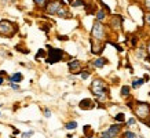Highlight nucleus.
Returning a JSON list of instances; mask_svg holds the SVG:
<instances>
[{
	"instance_id": "1",
	"label": "nucleus",
	"mask_w": 150,
	"mask_h": 138,
	"mask_svg": "<svg viewBox=\"0 0 150 138\" xmlns=\"http://www.w3.org/2000/svg\"><path fill=\"white\" fill-rule=\"evenodd\" d=\"M90 90L96 97V101L106 102V100H108V84L105 83V80L99 78L94 79L91 86H90Z\"/></svg>"
},
{
	"instance_id": "2",
	"label": "nucleus",
	"mask_w": 150,
	"mask_h": 138,
	"mask_svg": "<svg viewBox=\"0 0 150 138\" xmlns=\"http://www.w3.org/2000/svg\"><path fill=\"white\" fill-rule=\"evenodd\" d=\"M132 110H135V113L138 115V117L141 120H143V122L150 116V105L147 102L137 101L135 102V108H132Z\"/></svg>"
},
{
	"instance_id": "3",
	"label": "nucleus",
	"mask_w": 150,
	"mask_h": 138,
	"mask_svg": "<svg viewBox=\"0 0 150 138\" xmlns=\"http://www.w3.org/2000/svg\"><path fill=\"white\" fill-rule=\"evenodd\" d=\"M48 48V53H47V58H46V64H57L59 61L64 58V50H61V48H54V47L51 46H47Z\"/></svg>"
},
{
	"instance_id": "4",
	"label": "nucleus",
	"mask_w": 150,
	"mask_h": 138,
	"mask_svg": "<svg viewBox=\"0 0 150 138\" xmlns=\"http://www.w3.org/2000/svg\"><path fill=\"white\" fill-rule=\"evenodd\" d=\"M106 35H108V31H106V26H105L102 22L99 21H95L94 25H92V31H91V36L95 39V40L103 41L106 39Z\"/></svg>"
},
{
	"instance_id": "5",
	"label": "nucleus",
	"mask_w": 150,
	"mask_h": 138,
	"mask_svg": "<svg viewBox=\"0 0 150 138\" xmlns=\"http://www.w3.org/2000/svg\"><path fill=\"white\" fill-rule=\"evenodd\" d=\"M15 31H17V28H15V25L11 21H8V19L0 21V35L1 36L11 37L15 33Z\"/></svg>"
},
{
	"instance_id": "6",
	"label": "nucleus",
	"mask_w": 150,
	"mask_h": 138,
	"mask_svg": "<svg viewBox=\"0 0 150 138\" xmlns=\"http://www.w3.org/2000/svg\"><path fill=\"white\" fill-rule=\"evenodd\" d=\"M121 130H123V124L121 123L113 124V126H110L106 131H103V133L100 134V138H116L120 135Z\"/></svg>"
},
{
	"instance_id": "7",
	"label": "nucleus",
	"mask_w": 150,
	"mask_h": 138,
	"mask_svg": "<svg viewBox=\"0 0 150 138\" xmlns=\"http://www.w3.org/2000/svg\"><path fill=\"white\" fill-rule=\"evenodd\" d=\"M64 1L62 0H48L47 1V6H46V13L50 14V15H57L61 7H64Z\"/></svg>"
},
{
	"instance_id": "8",
	"label": "nucleus",
	"mask_w": 150,
	"mask_h": 138,
	"mask_svg": "<svg viewBox=\"0 0 150 138\" xmlns=\"http://www.w3.org/2000/svg\"><path fill=\"white\" fill-rule=\"evenodd\" d=\"M123 23H124L123 15H120V14H113V15H110L109 26L112 28L113 31H121V29H123Z\"/></svg>"
},
{
	"instance_id": "9",
	"label": "nucleus",
	"mask_w": 150,
	"mask_h": 138,
	"mask_svg": "<svg viewBox=\"0 0 150 138\" xmlns=\"http://www.w3.org/2000/svg\"><path fill=\"white\" fill-rule=\"evenodd\" d=\"M103 48H105V43H103V41L95 40V39L91 41V53H92V54H95V55L102 54Z\"/></svg>"
},
{
	"instance_id": "10",
	"label": "nucleus",
	"mask_w": 150,
	"mask_h": 138,
	"mask_svg": "<svg viewBox=\"0 0 150 138\" xmlns=\"http://www.w3.org/2000/svg\"><path fill=\"white\" fill-rule=\"evenodd\" d=\"M79 108L83 110L94 109V108H95V102L92 101L91 98H84V100H81V101L79 102Z\"/></svg>"
},
{
	"instance_id": "11",
	"label": "nucleus",
	"mask_w": 150,
	"mask_h": 138,
	"mask_svg": "<svg viewBox=\"0 0 150 138\" xmlns=\"http://www.w3.org/2000/svg\"><path fill=\"white\" fill-rule=\"evenodd\" d=\"M68 68H69V70H70V73H80L81 64H80V61L73 60V61H70V62H68Z\"/></svg>"
},
{
	"instance_id": "12",
	"label": "nucleus",
	"mask_w": 150,
	"mask_h": 138,
	"mask_svg": "<svg viewBox=\"0 0 150 138\" xmlns=\"http://www.w3.org/2000/svg\"><path fill=\"white\" fill-rule=\"evenodd\" d=\"M106 64H108V60L103 58V57H99V58H96V60L92 61V66H94V68H98V69L103 68Z\"/></svg>"
},
{
	"instance_id": "13",
	"label": "nucleus",
	"mask_w": 150,
	"mask_h": 138,
	"mask_svg": "<svg viewBox=\"0 0 150 138\" xmlns=\"http://www.w3.org/2000/svg\"><path fill=\"white\" fill-rule=\"evenodd\" d=\"M95 17H96V21H99V22H103L105 19L108 18V13L105 11V10H98V11H95Z\"/></svg>"
},
{
	"instance_id": "14",
	"label": "nucleus",
	"mask_w": 150,
	"mask_h": 138,
	"mask_svg": "<svg viewBox=\"0 0 150 138\" xmlns=\"http://www.w3.org/2000/svg\"><path fill=\"white\" fill-rule=\"evenodd\" d=\"M22 79H23L22 73H21V72H17V73H14V75H11V76H10V82L19 83V82H22Z\"/></svg>"
},
{
	"instance_id": "15",
	"label": "nucleus",
	"mask_w": 150,
	"mask_h": 138,
	"mask_svg": "<svg viewBox=\"0 0 150 138\" xmlns=\"http://www.w3.org/2000/svg\"><path fill=\"white\" fill-rule=\"evenodd\" d=\"M145 84V80L143 79H135V80H132V88H139L142 87Z\"/></svg>"
},
{
	"instance_id": "16",
	"label": "nucleus",
	"mask_w": 150,
	"mask_h": 138,
	"mask_svg": "<svg viewBox=\"0 0 150 138\" xmlns=\"http://www.w3.org/2000/svg\"><path fill=\"white\" fill-rule=\"evenodd\" d=\"M146 55H147V53H146V50L143 48V47H139L137 50V58H139V60H143Z\"/></svg>"
},
{
	"instance_id": "17",
	"label": "nucleus",
	"mask_w": 150,
	"mask_h": 138,
	"mask_svg": "<svg viewBox=\"0 0 150 138\" xmlns=\"http://www.w3.org/2000/svg\"><path fill=\"white\" fill-rule=\"evenodd\" d=\"M129 92H131L129 86H121V97L127 98V97H129Z\"/></svg>"
},
{
	"instance_id": "18",
	"label": "nucleus",
	"mask_w": 150,
	"mask_h": 138,
	"mask_svg": "<svg viewBox=\"0 0 150 138\" xmlns=\"http://www.w3.org/2000/svg\"><path fill=\"white\" fill-rule=\"evenodd\" d=\"M35 1V4L39 7V9H41V10H44L46 9V6H47V1L48 0H33Z\"/></svg>"
},
{
	"instance_id": "19",
	"label": "nucleus",
	"mask_w": 150,
	"mask_h": 138,
	"mask_svg": "<svg viewBox=\"0 0 150 138\" xmlns=\"http://www.w3.org/2000/svg\"><path fill=\"white\" fill-rule=\"evenodd\" d=\"M65 129H66V130H76V129H77V122H74V120H72V122H69V123H66V126H65Z\"/></svg>"
},
{
	"instance_id": "20",
	"label": "nucleus",
	"mask_w": 150,
	"mask_h": 138,
	"mask_svg": "<svg viewBox=\"0 0 150 138\" xmlns=\"http://www.w3.org/2000/svg\"><path fill=\"white\" fill-rule=\"evenodd\" d=\"M114 120L117 123H124L125 122V116H124V113H117V115L114 116Z\"/></svg>"
},
{
	"instance_id": "21",
	"label": "nucleus",
	"mask_w": 150,
	"mask_h": 138,
	"mask_svg": "<svg viewBox=\"0 0 150 138\" xmlns=\"http://www.w3.org/2000/svg\"><path fill=\"white\" fill-rule=\"evenodd\" d=\"M90 72H88V70H80V78L83 79V80H87V79L90 78Z\"/></svg>"
},
{
	"instance_id": "22",
	"label": "nucleus",
	"mask_w": 150,
	"mask_h": 138,
	"mask_svg": "<svg viewBox=\"0 0 150 138\" xmlns=\"http://www.w3.org/2000/svg\"><path fill=\"white\" fill-rule=\"evenodd\" d=\"M84 133H86L87 137H92V135H94V131H91V127H90V126H84Z\"/></svg>"
},
{
	"instance_id": "23",
	"label": "nucleus",
	"mask_w": 150,
	"mask_h": 138,
	"mask_svg": "<svg viewBox=\"0 0 150 138\" xmlns=\"http://www.w3.org/2000/svg\"><path fill=\"white\" fill-rule=\"evenodd\" d=\"M47 53L46 50H43V48H40V50L37 51V54H36V60H39V58H43V57H46Z\"/></svg>"
},
{
	"instance_id": "24",
	"label": "nucleus",
	"mask_w": 150,
	"mask_h": 138,
	"mask_svg": "<svg viewBox=\"0 0 150 138\" xmlns=\"http://www.w3.org/2000/svg\"><path fill=\"white\" fill-rule=\"evenodd\" d=\"M72 7H79V6H84V0H76V1H70Z\"/></svg>"
},
{
	"instance_id": "25",
	"label": "nucleus",
	"mask_w": 150,
	"mask_h": 138,
	"mask_svg": "<svg viewBox=\"0 0 150 138\" xmlns=\"http://www.w3.org/2000/svg\"><path fill=\"white\" fill-rule=\"evenodd\" d=\"M124 137L125 138H137V134L135 133H132V131H125V133H124Z\"/></svg>"
},
{
	"instance_id": "26",
	"label": "nucleus",
	"mask_w": 150,
	"mask_h": 138,
	"mask_svg": "<svg viewBox=\"0 0 150 138\" xmlns=\"http://www.w3.org/2000/svg\"><path fill=\"white\" fill-rule=\"evenodd\" d=\"M98 1H99V4L102 6V7H103V9H102V10H105L106 13H110V7H109V6H108V4H105V3H103V1H102V0H98Z\"/></svg>"
},
{
	"instance_id": "27",
	"label": "nucleus",
	"mask_w": 150,
	"mask_h": 138,
	"mask_svg": "<svg viewBox=\"0 0 150 138\" xmlns=\"http://www.w3.org/2000/svg\"><path fill=\"white\" fill-rule=\"evenodd\" d=\"M10 87L13 88V90H15V91H19V90H21V88H19V86H18V83L10 82Z\"/></svg>"
},
{
	"instance_id": "28",
	"label": "nucleus",
	"mask_w": 150,
	"mask_h": 138,
	"mask_svg": "<svg viewBox=\"0 0 150 138\" xmlns=\"http://www.w3.org/2000/svg\"><path fill=\"white\" fill-rule=\"evenodd\" d=\"M35 134V131L33 130H30V131H26V133H22V138H30Z\"/></svg>"
},
{
	"instance_id": "29",
	"label": "nucleus",
	"mask_w": 150,
	"mask_h": 138,
	"mask_svg": "<svg viewBox=\"0 0 150 138\" xmlns=\"http://www.w3.org/2000/svg\"><path fill=\"white\" fill-rule=\"evenodd\" d=\"M143 4H145V9L150 13V0H145V1H143Z\"/></svg>"
},
{
	"instance_id": "30",
	"label": "nucleus",
	"mask_w": 150,
	"mask_h": 138,
	"mask_svg": "<svg viewBox=\"0 0 150 138\" xmlns=\"http://www.w3.org/2000/svg\"><path fill=\"white\" fill-rule=\"evenodd\" d=\"M128 126H134V124H137V119H135V117H131V119L128 120Z\"/></svg>"
},
{
	"instance_id": "31",
	"label": "nucleus",
	"mask_w": 150,
	"mask_h": 138,
	"mask_svg": "<svg viewBox=\"0 0 150 138\" xmlns=\"http://www.w3.org/2000/svg\"><path fill=\"white\" fill-rule=\"evenodd\" d=\"M145 22L150 26V13H149V14H146V15H145Z\"/></svg>"
},
{
	"instance_id": "32",
	"label": "nucleus",
	"mask_w": 150,
	"mask_h": 138,
	"mask_svg": "<svg viewBox=\"0 0 150 138\" xmlns=\"http://www.w3.org/2000/svg\"><path fill=\"white\" fill-rule=\"evenodd\" d=\"M131 46L134 47V48L137 47V37H135V36H134V37L131 39Z\"/></svg>"
},
{
	"instance_id": "33",
	"label": "nucleus",
	"mask_w": 150,
	"mask_h": 138,
	"mask_svg": "<svg viewBox=\"0 0 150 138\" xmlns=\"http://www.w3.org/2000/svg\"><path fill=\"white\" fill-rule=\"evenodd\" d=\"M44 116H46V117H50V116H51L50 109H47V108H44Z\"/></svg>"
},
{
	"instance_id": "34",
	"label": "nucleus",
	"mask_w": 150,
	"mask_h": 138,
	"mask_svg": "<svg viewBox=\"0 0 150 138\" xmlns=\"http://www.w3.org/2000/svg\"><path fill=\"white\" fill-rule=\"evenodd\" d=\"M146 53H147V55L150 57V40L147 41V47H146Z\"/></svg>"
},
{
	"instance_id": "35",
	"label": "nucleus",
	"mask_w": 150,
	"mask_h": 138,
	"mask_svg": "<svg viewBox=\"0 0 150 138\" xmlns=\"http://www.w3.org/2000/svg\"><path fill=\"white\" fill-rule=\"evenodd\" d=\"M0 76H3V78L7 76V72H6V70H0Z\"/></svg>"
},
{
	"instance_id": "36",
	"label": "nucleus",
	"mask_w": 150,
	"mask_h": 138,
	"mask_svg": "<svg viewBox=\"0 0 150 138\" xmlns=\"http://www.w3.org/2000/svg\"><path fill=\"white\" fill-rule=\"evenodd\" d=\"M59 40H68V36H58Z\"/></svg>"
},
{
	"instance_id": "37",
	"label": "nucleus",
	"mask_w": 150,
	"mask_h": 138,
	"mask_svg": "<svg viewBox=\"0 0 150 138\" xmlns=\"http://www.w3.org/2000/svg\"><path fill=\"white\" fill-rule=\"evenodd\" d=\"M19 133H21V131H19L18 129H14V134H15V135H18Z\"/></svg>"
},
{
	"instance_id": "38",
	"label": "nucleus",
	"mask_w": 150,
	"mask_h": 138,
	"mask_svg": "<svg viewBox=\"0 0 150 138\" xmlns=\"http://www.w3.org/2000/svg\"><path fill=\"white\" fill-rule=\"evenodd\" d=\"M3 83H4V78H3V76H0V86H1Z\"/></svg>"
},
{
	"instance_id": "39",
	"label": "nucleus",
	"mask_w": 150,
	"mask_h": 138,
	"mask_svg": "<svg viewBox=\"0 0 150 138\" xmlns=\"http://www.w3.org/2000/svg\"><path fill=\"white\" fill-rule=\"evenodd\" d=\"M147 126H150V122H149V123H147Z\"/></svg>"
},
{
	"instance_id": "40",
	"label": "nucleus",
	"mask_w": 150,
	"mask_h": 138,
	"mask_svg": "<svg viewBox=\"0 0 150 138\" xmlns=\"http://www.w3.org/2000/svg\"><path fill=\"white\" fill-rule=\"evenodd\" d=\"M149 97H150V91H149Z\"/></svg>"
},
{
	"instance_id": "41",
	"label": "nucleus",
	"mask_w": 150,
	"mask_h": 138,
	"mask_svg": "<svg viewBox=\"0 0 150 138\" xmlns=\"http://www.w3.org/2000/svg\"><path fill=\"white\" fill-rule=\"evenodd\" d=\"M0 115H1V112H0Z\"/></svg>"
},
{
	"instance_id": "42",
	"label": "nucleus",
	"mask_w": 150,
	"mask_h": 138,
	"mask_svg": "<svg viewBox=\"0 0 150 138\" xmlns=\"http://www.w3.org/2000/svg\"><path fill=\"white\" fill-rule=\"evenodd\" d=\"M0 108H1V105H0Z\"/></svg>"
}]
</instances>
